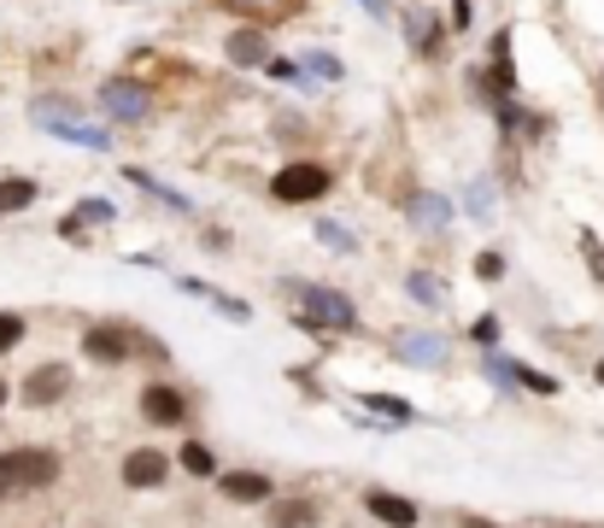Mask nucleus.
Listing matches in <instances>:
<instances>
[{
	"label": "nucleus",
	"mask_w": 604,
	"mask_h": 528,
	"mask_svg": "<svg viewBox=\"0 0 604 528\" xmlns=\"http://www.w3.org/2000/svg\"><path fill=\"white\" fill-rule=\"evenodd\" d=\"M282 305H288V323L317 340H335V335H358L365 329V312L347 288L335 282H312V277H288L282 282Z\"/></svg>",
	"instance_id": "obj_1"
},
{
	"label": "nucleus",
	"mask_w": 604,
	"mask_h": 528,
	"mask_svg": "<svg viewBox=\"0 0 604 528\" xmlns=\"http://www.w3.org/2000/svg\"><path fill=\"white\" fill-rule=\"evenodd\" d=\"M135 412H142L147 429L188 435V423H194V387H182L177 377H147L135 387Z\"/></svg>",
	"instance_id": "obj_2"
},
{
	"label": "nucleus",
	"mask_w": 604,
	"mask_h": 528,
	"mask_svg": "<svg viewBox=\"0 0 604 528\" xmlns=\"http://www.w3.org/2000/svg\"><path fill=\"white\" fill-rule=\"evenodd\" d=\"M77 352H82V364H94V370H124V364H135V323H124V317H94V323H82Z\"/></svg>",
	"instance_id": "obj_3"
},
{
	"label": "nucleus",
	"mask_w": 604,
	"mask_h": 528,
	"mask_svg": "<svg viewBox=\"0 0 604 528\" xmlns=\"http://www.w3.org/2000/svg\"><path fill=\"white\" fill-rule=\"evenodd\" d=\"M335 194V170L323 159H288L270 177V200L276 206H317V200Z\"/></svg>",
	"instance_id": "obj_4"
},
{
	"label": "nucleus",
	"mask_w": 604,
	"mask_h": 528,
	"mask_svg": "<svg viewBox=\"0 0 604 528\" xmlns=\"http://www.w3.org/2000/svg\"><path fill=\"white\" fill-rule=\"evenodd\" d=\"M94 117H107V124H118V130L147 124V117H153V89H147V82H135V77H100Z\"/></svg>",
	"instance_id": "obj_5"
},
{
	"label": "nucleus",
	"mask_w": 604,
	"mask_h": 528,
	"mask_svg": "<svg viewBox=\"0 0 604 528\" xmlns=\"http://www.w3.org/2000/svg\"><path fill=\"white\" fill-rule=\"evenodd\" d=\"M170 482H177V452L153 447V440H142V447H130L118 458V487L124 493H165Z\"/></svg>",
	"instance_id": "obj_6"
},
{
	"label": "nucleus",
	"mask_w": 604,
	"mask_h": 528,
	"mask_svg": "<svg viewBox=\"0 0 604 528\" xmlns=\"http://www.w3.org/2000/svg\"><path fill=\"white\" fill-rule=\"evenodd\" d=\"M212 487H217V499H223V505H235V510H265L276 493H282V482H276L270 470H258V464H235V470H223Z\"/></svg>",
	"instance_id": "obj_7"
},
{
	"label": "nucleus",
	"mask_w": 604,
	"mask_h": 528,
	"mask_svg": "<svg viewBox=\"0 0 604 528\" xmlns=\"http://www.w3.org/2000/svg\"><path fill=\"white\" fill-rule=\"evenodd\" d=\"M71 394H77V370L65 359H47L19 382V405H30V412H54V405H65Z\"/></svg>",
	"instance_id": "obj_8"
},
{
	"label": "nucleus",
	"mask_w": 604,
	"mask_h": 528,
	"mask_svg": "<svg viewBox=\"0 0 604 528\" xmlns=\"http://www.w3.org/2000/svg\"><path fill=\"white\" fill-rule=\"evenodd\" d=\"M265 528H329V499L305 487H288L265 505Z\"/></svg>",
	"instance_id": "obj_9"
},
{
	"label": "nucleus",
	"mask_w": 604,
	"mask_h": 528,
	"mask_svg": "<svg viewBox=\"0 0 604 528\" xmlns=\"http://www.w3.org/2000/svg\"><path fill=\"white\" fill-rule=\"evenodd\" d=\"M388 352L411 370H446L452 364V347H446V335H435V329H400Z\"/></svg>",
	"instance_id": "obj_10"
},
{
	"label": "nucleus",
	"mask_w": 604,
	"mask_h": 528,
	"mask_svg": "<svg viewBox=\"0 0 604 528\" xmlns=\"http://www.w3.org/2000/svg\"><path fill=\"white\" fill-rule=\"evenodd\" d=\"M223 59H230L235 71H265V65L276 59L270 30L265 24H235L230 36H223Z\"/></svg>",
	"instance_id": "obj_11"
},
{
	"label": "nucleus",
	"mask_w": 604,
	"mask_h": 528,
	"mask_svg": "<svg viewBox=\"0 0 604 528\" xmlns=\"http://www.w3.org/2000/svg\"><path fill=\"white\" fill-rule=\"evenodd\" d=\"M365 510H370V523H382V528H423L428 510L411 499V493H393V487H365Z\"/></svg>",
	"instance_id": "obj_12"
},
{
	"label": "nucleus",
	"mask_w": 604,
	"mask_h": 528,
	"mask_svg": "<svg viewBox=\"0 0 604 528\" xmlns=\"http://www.w3.org/2000/svg\"><path fill=\"white\" fill-rule=\"evenodd\" d=\"M42 135H54V142H71V147H89V153H112L118 135L112 124H89V117H30Z\"/></svg>",
	"instance_id": "obj_13"
},
{
	"label": "nucleus",
	"mask_w": 604,
	"mask_h": 528,
	"mask_svg": "<svg viewBox=\"0 0 604 528\" xmlns=\"http://www.w3.org/2000/svg\"><path fill=\"white\" fill-rule=\"evenodd\" d=\"M400 288H405V300L417 305V312H435L440 317L446 305H452V288H446V277H440V270H428V265H411Z\"/></svg>",
	"instance_id": "obj_14"
},
{
	"label": "nucleus",
	"mask_w": 604,
	"mask_h": 528,
	"mask_svg": "<svg viewBox=\"0 0 604 528\" xmlns=\"http://www.w3.org/2000/svg\"><path fill=\"white\" fill-rule=\"evenodd\" d=\"M124 182H130V189H142L147 200H159L165 212H177V217H194V200H188L182 189H170L165 177H153L147 165H124Z\"/></svg>",
	"instance_id": "obj_15"
},
{
	"label": "nucleus",
	"mask_w": 604,
	"mask_h": 528,
	"mask_svg": "<svg viewBox=\"0 0 604 528\" xmlns=\"http://www.w3.org/2000/svg\"><path fill=\"white\" fill-rule=\"evenodd\" d=\"M177 288H182V294H194V300H205L217 317H230V323H253V305H247V300H235L230 288H217V282H205V277H177Z\"/></svg>",
	"instance_id": "obj_16"
},
{
	"label": "nucleus",
	"mask_w": 604,
	"mask_h": 528,
	"mask_svg": "<svg viewBox=\"0 0 604 528\" xmlns=\"http://www.w3.org/2000/svg\"><path fill=\"white\" fill-rule=\"evenodd\" d=\"M353 400L365 405L376 423H388V429H417V423H423V412L411 400H400V394H353Z\"/></svg>",
	"instance_id": "obj_17"
},
{
	"label": "nucleus",
	"mask_w": 604,
	"mask_h": 528,
	"mask_svg": "<svg viewBox=\"0 0 604 528\" xmlns=\"http://www.w3.org/2000/svg\"><path fill=\"white\" fill-rule=\"evenodd\" d=\"M400 24H405V42L417 47V59H435V54H440L446 30L435 24V12H423V7H405V12H400Z\"/></svg>",
	"instance_id": "obj_18"
},
{
	"label": "nucleus",
	"mask_w": 604,
	"mask_h": 528,
	"mask_svg": "<svg viewBox=\"0 0 604 528\" xmlns=\"http://www.w3.org/2000/svg\"><path fill=\"white\" fill-rule=\"evenodd\" d=\"M177 470H182V475H194V482H217V475H223L217 452H212V440H200V435H188L182 447H177Z\"/></svg>",
	"instance_id": "obj_19"
},
{
	"label": "nucleus",
	"mask_w": 604,
	"mask_h": 528,
	"mask_svg": "<svg viewBox=\"0 0 604 528\" xmlns=\"http://www.w3.org/2000/svg\"><path fill=\"white\" fill-rule=\"evenodd\" d=\"M452 200H446V194H417V200H411V224H417V229H428V235H446V229H452Z\"/></svg>",
	"instance_id": "obj_20"
},
{
	"label": "nucleus",
	"mask_w": 604,
	"mask_h": 528,
	"mask_svg": "<svg viewBox=\"0 0 604 528\" xmlns=\"http://www.w3.org/2000/svg\"><path fill=\"white\" fill-rule=\"evenodd\" d=\"M42 200V182L36 177H19V170H12V177H0V217H19V212H30Z\"/></svg>",
	"instance_id": "obj_21"
},
{
	"label": "nucleus",
	"mask_w": 604,
	"mask_h": 528,
	"mask_svg": "<svg viewBox=\"0 0 604 528\" xmlns=\"http://www.w3.org/2000/svg\"><path fill=\"white\" fill-rule=\"evenodd\" d=\"M476 370H481V377H488V382H493L505 400H516V394H523V387H516V359H511V352H481V359H476Z\"/></svg>",
	"instance_id": "obj_22"
},
{
	"label": "nucleus",
	"mask_w": 604,
	"mask_h": 528,
	"mask_svg": "<svg viewBox=\"0 0 604 528\" xmlns=\"http://www.w3.org/2000/svg\"><path fill=\"white\" fill-rule=\"evenodd\" d=\"M135 359L153 364L159 377H170V364H177V352H170V340L159 329H135Z\"/></svg>",
	"instance_id": "obj_23"
},
{
	"label": "nucleus",
	"mask_w": 604,
	"mask_h": 528,
	"mask_svg": "<svg viewBox=\"0 0 604 528\" xmlns=\"http://www.w3.org/2000/svg\"><path fill=\"white\" fill-rule=\"evenodd\" d=\"M516 387H523L528 400H558V394H563V382L551 377V370L528 364V359H516Z\"/></svg>",
	"instance_id": "obj_24"
},
{
	"label": "nucleus",
	"mask_w": 604,
	"mask_h": 528,
	"mask_svg": "<svg viewBox=\"0 0 604 528\" xmlns=\"http://www.w3.org/2000/svg\"><path fill=\"white\" fill-rule=\"evenodd\" d=\"M312 235H317V241L335 252V259H358V235H353L347 224H340V217H317V224H312Z\"/></svg>",
	"instance_id": "obj_25"
},
{
	"label": "nucleus",
	"mask_w": 604,
	"mask_h": 528,
	"mask_svg": "<svg viewBox=\"0 0 604 528\" xmlns=\"http://www.w3.org/2000/svg\"><path fill=\"white\" fill-rule=\"evenodd\" d=\"M470 347H476V359L481 352H505V323H499V312H481V317H470Z\"/></svg>",
	"instance_id": "obj_26"
},
{
	"label": "nucleus",
	"mask_w": 604,
	"mask_h": 528,
	"mask_svg": "<svg viewBox=\"0 0 604 528\" xmlns=\"http://www.w3.org/2000/svg\"><path fill=\"white\" fill-rule=\"evenodd\" d=\"M71 217H77L82 229H112L118 224V206H112L107 194H82L77 206H71Z\"/></svg>",
	"instance_id": "obj_27"
},
{
	"label": "nucleus",
	"mask_w": 604,
	"mask_h": 528,
	"mask_svg": "<svg viewBox=\"0 0 604 528\" xmlns=\"http://www.w3.org/2000/svg\"><path fill=\"white\" fill-rule=\"evenodd\" d=\"M265 77H270V82H282V89H300V94H305V89H317V77L305 71L300 59H288V54H276V59L265 65Z\"/></svg>",
	"instance_id": "obj_28"
},
{
	"label": "nucleus",
	"mask_w": 604,
	"mask_h": 528,
	"mask_svg": "<svg viewBox=\"0 0 604 528\" xmlns=\"http://www.w3.org/2000/svg\"><path fill=\"white\" fill-rule=\"evenodd\" d=\"M463 217H476V224H493V177H476L470 189H463Z\"/></svg>",
	"instance_id": "obj_29"
},
{
	"label": "nucleus",
	"mask_w": 604,
	"mask_h": 528,
	"mask_svg": "<svg viewBox=\"0 0 604 528\" xmlns=\"http://www.w3.org/2000/svg\"><path fill=\"white\" fill-rule=\"evenodd\" d=\"M30 340V317L24 312H7V305H0V359H12V352H19Z\"/></svg>",
	"instance_id": "obj_30"
},
{
	"label": "nucleus",
	"mask_w": 604,
	"mask_h": 528,
	"mask_svg": "<svg viewBox=\"0 0 604 528\" xmlns=\"http://www.w3.org/2000/svg\"><path fill=\"white\" fill-rule=\"evenodd\" d=\"M300 65L312 71L317 82H347V65H340V54H329V47H312V54H300Z\"/></svg>",
	"instance_id": "obj_31"
},
{
	"label": "nucleus",
	"mask_w": 604,
	"mask_h": 528,
	"mask_svg": "<svg viewBox=\"0 0 604 528\" xmlns=\"http://www.w3.org/2000/svg\"><path fill=\"white\" fill-rule=\"evenodd\" d=\"M470 270H476V282H505V252H499V247H488V252H476V259H470Z\"/></svg>",
	"instance_id": "obj_32"
},
{
	"label": "nucleus",
	"mask_w": 604,
	"mask_h": 528,
	"mask_svg": "<svg viewBox=\"0 0 604 528\" xmlns=\"http://www.w3.org/2000/svg\"><path fill=\"white\" fill-rule=\"evenodd\" d=\"M581 265H586V277L604 288V241H599L593 229H581Z\"/></svg>",
	"instance_id": "obj_33"
},
{
	"label": "nucleus",
	"mask_w": 604,
	"mask_h": 528,
	"mask_svg": "<svg viewBox=\"0 0 604 528\" xmlns=\"http://www.w3.org/2000/svg\"><path fill=\"white\" fill-rule=\"evenodd\" d=\"M446 30L470 36V30H476V0H452V19H446Z\"/></svg>",
	"instance_id": "obj_34"
},
{
	"label": "nucleus",
	"mask_w": 604,
	"mask_h": 528,
	"mask_svg": "<svg viewBox=\"0 0 604 528\" xmlns=\"http://www.w3.org/2000/svg\"><path fill=\"white\" fill-rule=\"evenodd\" d=\"M200 241L212 247L217 259H235V235H230V229H217V224H212V229H200Z\"/></svg>",
	"instance_id": "obj_35"
},
{
	"label": "nucleus",
	"mask_w": 604,
	"mask_h": 528,
	"mask_svg": "<svg viewBox=\"0 0 604 528\" xmlns=\"http://www.w3.org/2000/svg\"><path fill=\"white\" fill-rule=\"evenodd\" d=\"M458 528H516V523H499V517H481V510H458Z\"/></svg>",
	"instance_id": "obj_36"
},
{
	"label": "nucleus",
	"mask_w": 604,
	"mask_h": 528,
	"mask_svg": "<svg viewBox=\"0 0 604 528\" xmlns=\"http://www.w3.org/2000/svg\"><path fill=\"white\" fill-rule=\"evenodd\" d=\"M358 7H365L376 24H393V0H358Z\"/></svg>",
	"instance_id": "obj_37"
},
{
	"label": "nucleus",
	"mask_w": 604,
	"mask_h": 528,
	"mask_svg": "<svg viewBox=\"0 0 604 528\" xmlns=\"http://www.w3.org/2000/svg\"><path fill=\"white\" fill-rule=\"evenodd\" d=\"M12 405H19V382H7V377H0V423H7Z\"/></svg>",
	"instance_id": "obj_38"
},
{
	"label": "nucleus",
	"mask_w": 604,
	"mask_h": 528,
	"mask_svg": "<svg viewBox=\"0 0 604 528\" xmlns=\"http://www.w3.org/2000/svg\"><path fill=\"white\" fill-rule=\"evenodd\" d=\"M593 382L604 387V352H599V359H593Z\"/></svg>",
	"instance_id": "obj_39"
},
{
	"label": "nucleus",
	"mask_w": 604,
	"mask_h": 528,
	"mask_svg": "<svg viewBox=\"0 0 604 528\" xmlns=\"http://www.w3.org/2000/svg\"><path fill=\"white\" fill-rule=\"evenodd\" d=\"M230 7H241V12H253V7H258V0H230Z\"/></svg>",
	"instance_id": "obj_40"
},
{
	"label": "nucleus",
	"mask_w": 604,
	"mask_h": 528,
	"mask_svg": "<svg viewBox=\"0 0 604 528\" xmlns=\"http://www.w3.org/2000/svg\"><path fill=\"white\" fill-rule=\"evenodd\" d=\"M118 7H147V0H118Z\"/></svg>",
	"instance_id": "obj_41"
},
{
	"label": "nucleus",
	"mask_w": 604,
	"mask_h": 528,
	"mask_svg": "<svg viewBox=\"0 0 604 528\" xmlns=\"http://www.w3.org/2000/svg\"><path fill=\"white\" fill-rule=\"evenodd\" d=\"M575 528H604V523H575Z\"/></svg>",
	"instance_id": "obj_42"
},
{
	"label": "nucleus",
	"mask_w": 604,
	"mask_h": 528,
	"mask_svg": "<svg viewBox=\"0 0 604 528\" xmlns=\"http://www.w3.org/2000/svg\"><path fill=\"white\" fill-rule=\"evenodd\" d=\"M94 528H107V523H94Z\"/></svg>",
	"instance_id": "obj_43"
},
{
	"label": "nucleus",
	"mask_w": 604,
	"mask_h": 528,
	"mask_svg": "<svg viewBox=\"0 0 604 528\" xmlns=\"http://www.w3.org/2000/svg\"><path fill=\"white\" fill-rule=\"evenodd\" d=\"M599 82H604V77H599Z\"/></svg>",
	"instance_id": "obj_44"
}]
</instances>
